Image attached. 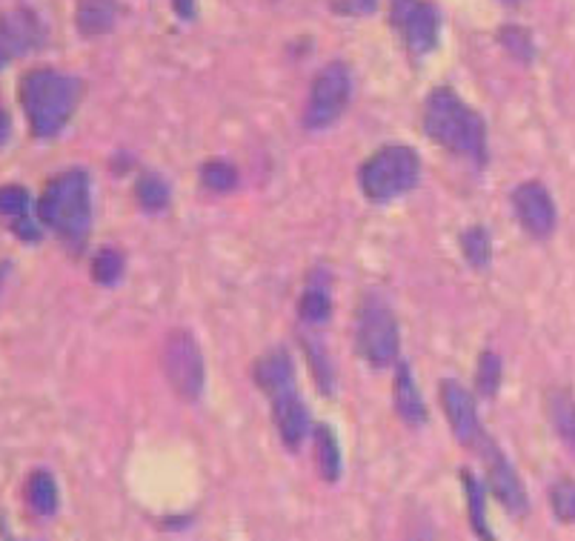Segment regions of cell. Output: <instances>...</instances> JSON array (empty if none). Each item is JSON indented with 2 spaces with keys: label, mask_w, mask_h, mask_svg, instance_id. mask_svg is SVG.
Segmentation results:
<instances>
[{
  "label": "cell",
  "mask_w": 575,
  "mask_h": 541,
  "mask_svg": "<svg viewBox=\"0 0 575 541\" xmlns=\"http://www.w3.org/2000/svg\"><path fill=\"white\" fill-rule=\"evenodd\" d=\"M117 0H78V9H75V23H78V32L83 37H98L106 35L117 23Z\"/></svg>",
  "instance_id": "15"
},
{
  "label": "cell",
  "mask_w": 575,
  "mask_h": 541,
  "mask_svg": "<svg viewBox=\"0 0 575 541\" xmlns=\"http://www.w3.org/2000/svg\"><path fill=\"white\" fill-rule=\"evenodd\" d=\"M501 3H507V7H516V3H521V0H501Z\"/></svg>",
  "instance_id": "35"
},
{
  "label": "cell",
  "mask_w": 575,
  "mask_h": 541,
  "mask_svg": "<svg viewBox=\"0 0 575 541\" xmlns=\"http://www.w3.org/2000/svg\"><path fill=\"white\" fill-rule=\"evenodd\" d=\"M498 381H501V359L496 352H484L475 367V384H478V393L484 398H493L498 390Z\"/></svg>",
  "instance_id": "25"
},
{
  "label": "cell",
  "mask_w": 575,
  "mask_h": 541,
  "mask_svg": "<svg viewBox=\"0 0 575 541\" xmlns=\"http://www.w3.org/2000/svg\"><path fill=\"white\" fill-rule=\"evenodd\" d=\"M3 279H7V267L0 263V284H3Z\"/></svg>",
  "instance_id": "34"
},
{
  "label": "cell",
  "mask_w": 575,
  "mask_h": 541,
  "mask_svg": "<svg viewBox=\"0 0 575 541\" xmlns=\"http://www.w3.org/2000/svg\"><path fill=\"white\" fill-rule=\"evenodd\" d=\"M464 487H466V498H470V516H473V530L481 536L484 541H496L487 527V510H484V484L473 476H464Z\"/></svg>",
  "instance_id": "23"
},
{
  "label": "cell",
  "mask_w": 575,
  "mask_h": 541,
  "mask_svg": "<svg viewBox=\"0 0 575 541\" xmlns=\"http://www.w3.org/2000/svg\"><path fill=\"white\" fill-rule=\"evenodd\" d=\"M421 176L416 149L384 147L361 167V190L372 204H386L409 192Z\"/></svg>",
  "instance_id": "4"
},
{
  "label": "cell",
  "mask_w": 575,
  "mask_h": 541,
  "mask_svg": "<svg viewBox=\"0 0 575 541\" xmlns=\"http://www.w3.org/2000/svg\"><path fill=\"white\" fill-rule=\"evenodd\" d=\"M550 505H553V512L561 521H575V482L573 478H564V482L555 484L553 493H550Z\"/></svg>",
  "instance_id": "27"
},
{
  "label": "cell",
  "mask_w": 575,
  "mask_h": 541,
  "mask_svg": "<svg viewBox=\"0 0 575 541\" xmlns=\"http://www.w3.org/2000/svg\"><path fill=\"white\" fill-rule=\"evenodd\" d=\"M512 210L516 218L521 221V227L532 235V238H550L555 229V204L546 187H541L539 181H527L521 187H516L512 192Z\"/></svg>",
  "instance_id": "11"
},
{
  "label": "cell",
  "mask_w": 575,
  "mask_h": 541,
  "mask_svg": "<svg viewBox=\"0 0 575 541\" xmlns=\"http://www.w3.org/2000/svg\"><path fill=\"white\" fill-rule=\"evenodd\" d=\"M352 95V75L343 64H329L315 75L313 89H309V101H306L304 124L309 129H324L332 121L341 117Z\"/></svg>",
  "instance_id": "5"
},
{
  "label": "cell",
  "mask_w": 575,
  "mask_h": 541,
  "mask_svg": "<svg viewBox=\"0 0 575 541\" xmlns=\"http://www.w3.org/2000/svg\"><path fill=\"white\" fill-rule=\"evenodd\" d=\"M424 129L436 144L450 153L484 164L487 158V129L478 112H473L452 89H436L424 106Z\"/></svg>",
  "instance_id": "2"
},
{
  "label": "cell",
  "mask_w": 575,
  "mask_h": 541,
  "mask_svg": "<svg viewBox=\"0 0 575 541\" xmlns=\"http://www.w3.org/2000/svg\"><path fill=\"white\" fill-rule=\"evenodd\" d=\"M461 249H464L466 261L473 263L475 270H487L493 261V244L484 227H470L461 235Z\"/></svg>",
  "instance_id": "21"
},
{
  "label": "cell",
  "mask_w": 575,
  "mask_h": 541,
  "mask_svg": "<svg viewBox=\"0 0 575 541\" xmlns=\"http://www.w3.org/2000/svg\"><path fill=\"white\" fill-rule=\"evenodd\" d=\"M441 407L447 413L452 432L461 444H475L478 447L484 441V430H481L478 407L475 398L470 395V390H464L459 381H441Z\"/></svg>",
  "instance_id": "12"
},
{
  "label": "cell",
  "mask_w": 575,
  "mask_h": 541,
  "mask_svg": "<svg viewBox=\"0 0 575 541\" xmlns=\"http://www.w3.org/2000/svg\"><path fill=\"white\" fill-rule=\"evenodd\" d=\"M409 541H432V536L427 533V530H421V533H416Z\"/></svg>",
  "instance_id": "33"
},
{
  "label": "cell",
  "mask_w": 575,
  "mask_h": 541,
  "mask_svg": "<svg viewBox=\"0 0 575 541\" xmlns=\"http://www.w3.org/2000/svg\"><path fill=\"white\" fill-rule=\"evenodd\" d=\"M358 350L370 361L372 367H390L398 359L401 336L395 315L390 313L386 304L370 301L361 309V322H358Z\"/></svg>",
  "instance_id": "7"
},
{
  "label": "cell",
  "mask_w": 575,
  "mask_h": 541,
  "mask_svg": "<svg viewBox=\"0 0 575 541\" xmlns=\"http://www.w3.org/2000/svg\"><path fill=\"white\" fill-rule=\"evenodd\" d=\"M501 44L521 60L532 58V37L530 32L521 30V26H504L501 30Z\"/></svg>",
  "instance_id": "29"
},
{
  "label": "cell",
  "mask_w": 575,
  "mask_h": 541,
  "mask_svg": "<svg viewBox=\"0 0 575 541\" xmlns=\"http://www.w3.org/2000/svg\"><path fill=\"white\" fill-rule=\"evenodd\" d=\"M201 178H204L206 187H210V190H215V192H229L235 183H238V172H235V169L224 161L206 164L204 172H201Z\"/></svg>",
  "instance_id": "28"
},
{
  "label": "cell",
  "mask_w": 575,
  "mask_h": 541,
  "mask_svg": "<svg viewBox=\"0 0 575 541\" xmlns=\"http://www.w3.org/2000/svg\"><path fill=\"white\" fill-rule=\"evenodd\" d=\"M89 176L80 169L55 176L37 198V221L64 241H80L89 233Z\"/></svg>",
  "instance_id": "3"
},
{
  "label": "cell",
  "mask_w": 575,
  "mask_h": 541,
  "mask_svg": "<svg viewBox=\"0 0 575 541\" xmlns=\"http://www.w3.org/2000/svg\"><path fill=\"white\" fill-rule=\"evenodd\" d=\"M83 87L58 69H32L21 78L18 98L35 138H55L78 110Z\"/></svg>",
  "instance_id": "1"
},
{
  "label": "cell",
  "mask_w": 575,
  "mask_h": 541,
  "mask_svg": "<svg viewBox=\"0 0 575 541\" xmlns=\"http://www.w3.org/2000/svg\"><path fill=\"white\" fill-rule=\"evenodd\" d=\"M252 375H256L258 387L275 398V395H281V393H290L292 375L295 373H292L290 356H286L284 350H272V352H267L263 359H258Z\"/></svg>",
  "instance_id": "16"
},
{
  "label": "cell",
  "mask_w": 575,
  "mask_h": 541,
  "mask_svg": "<svg viewBox=\"0 0 575 541\" xmlns=\"http://www.w3.org/2000/svg\"><path fill=\"white\" fill-rule=\"evenodd\" d=\"M23 496H26V505L32 507V512L37 516H52L58 510V484L55 478L46 473V470H35L26 484H23Z\"/></svg>",
  "instance_id": "19"
},
{
  "label": "cell",
  "mask_w": 575,
  "mask_h": 541,
  "mask_svg": "<svg viewBox=\"0 0 575 541\" xmlns=\"http://www.w3.org/2000/svg\"><path fill=\"white\" fill-rule=\"evenodd\" d=\"M272 418H275L278 432H281V439L290 450H295L309 432V416H306L304 402L292 390L272 398Z\"/></svg>",
  "instance_id": "14"
},
{
  "label": "cell",
  "mask_w": 575,
  "mask_h": 541,
  "mask_svg": "<svg viewBox=\"0 0 575 541\" xmlns=\"http://www.w3.org/2000/svg\"><path fill=\"white\" fill-rule=\"evenodd\" d=\"M30 210V192L23 190V187H15V183L0 187V221L23 241H35L37 235H41V227L32 221Z\"/></svg>",
  "instance_id": "13"
},
{
  "label": "cell",
  "mask_w": 575,
  "mask_h": 541,
  "mask_svg": "<svg viewBox=\"0 0 575 541\" xmlns=\"http://www.w3.org/2000/svg\"><path fill=\"white\" fill-rule=\"evenodd\" d=\"M46 44V26L37 21L30 9H15L0 15V72L15 58H23L30 52Z\"/></svg>",
  "instance_id": "9"
},
{
  "label": "cell",
  "mask_w": 575,
  "mask_h": 541,
  "mask_svg": "<svg viewBox=\"0 0 575 541\" xmlns=\"http://www.w3.org/2000/svg\"><path fill=\"white\" fill-rule=\"evenodd\" d=\"M12 138V117L7 115V112L0 110V147L7 144V140Z\"/></svg>",
  "instance_id": "30"
},
{
  "label": "cell",
  "mask_w": 575,
  "mask_h": 541,
  "mask_svg": "<svg viewBox=\"0 0 575 541\" xmlns=\"http://www.w3.org/2000/svg\"><path fill=\"white\" fill-rule=\"evenodd\" d=\"M135 195H138L140 206L149 210V213H160L164 206L169 204V187L164 183V178L158 176H144L135 187Z\"/></svg>",
  "instance_id": "24"
},
{
  "label": "cell",
  "mask_w": 575,
  "mask_h": 541,
  "mask_svg": "<svg viewBox=\"0 0 575 541\" xmlns=\"http://www.w3.org/2000/svg\"><path fill=\"white\" fill-rule=\"evenodd\" d=\"M172 3H176V12L181 18L195 15V0H172Z\"/></svg>",
  "instance_id": "31"
},
{
  "label": "cell",
  "mask_w": 575,
  "mask_h": 541,
  "mask_svg": "<svg viewBox=\"0 0 575 541\" xmlns=\"http://www.w3.org/2000/svg\"><path fill=\"white\" fill-rule=\"evenodd\" d=\"M350 7L356 9V12H372V9H375V0H350Z\"/></svg>",
  "instance_id": "32"
},
{
  "label": "cell",
  "mask_w": 575,
  "mask_h": 541,
  "mask_svg": "<svg viewBox=\"0 0 575 541\" xmlns=\"http://www.w3.org/2000/svg\"><path fill=\"white\" fill-rule=\"evenodd\" d=\"M329 309H332V301H329L327 286H306L304 298H301V318L309 324H324L329 318Z\"/></svg>",
  "instance_id": "22"
},
{
  "label": "cell",
  "mask_w": 575,
  "mask_h": 541,
  "mask_svg": "<svg viewBox=\"0 0 575 541\" xmlns=\"http://www.w3.org/2000/svg\"><path fill=\"white\" fill-rule=\"evenodd\" d=\"M393 26L398 30L407 49L424 55V52L436 49L441 18H438V9L427 3V0H395Z\"/></svg>",
  "instance_id": "8"
},
{
  "label": "cell",
  "mask_w": 575,
  "mask_h": 541,
  "mask_svg": "<svg viewBox=\"0 0 575 541\" xmlns=\"http://www.w3.org/2000/svg\"><path fill=\"white\" fill-rule=\"evenodd\" d=\"M315 461H318L324 482H338V476H341V450H338V439L327 425L315 427Z\"/></svg>",
  "instance_id": "20"
},
{
  "label": "cell",
  "mask_w": 575,
  "mask_h": 541,
  "mask_svg": "<svg viewBox=\"0 0 575 541\" xmlns=\"http://www.w3.org/2000/svg\"><path fill=\"white\" fill-rule=\"evenodd\" d=\"M478 447H484L481 455H484V464H487L489 487H493V493L498 496V501H501L512 516H527V510H530V498H527L525 484H521V478H518L510 459H507V455H504L489 439L481 441Z\"/></svg>",
  "instance_id": "10"
},
{
  "label": "cell",
  "mask_w": 575,
  "mask_h": 541,
  "mask_svg": "<svg viewBox=\"0 0 575 541\" xmlns=\"http://www.w3.org/2000/svg\"><path fill=\"white\" fill-rule=\"evenodd\" d=\"M92 275H95L98 284H115V281L124 275V258H121V252H115V249L98 252L95 261H92Z\"/></svg>",
  "instance_id": "26"
},
{
  "label": "cell",
  "mask_w": 575,
  "mask_h": 541,
  "mask_svg": "<svg viewBox=\"0 0 575 541\" xmlns=\"http://www.w3.org/2000/svg\"><path fill=\"white\" fill-rule=\"evenodd\" d=\"M393 402L398 416L413 427H421L427 421V407H424V398L418 393L416 381L409 367H398V375H395V387H393Z\"/></svg>",
  "instance_id": "17"
},
{
  "label": "cell",
  "mask_w": 575,
  "mask_h": 541,
  "mask_svg": "<svg viewBox=\"0 0 575 541\" xmlns=\"http://www.w3.org/2000/svg\"><path fill=\"white\" fill-rule=\"evenodd\" d=\"M546 413L553 421L559 439L575 455V398L570 390H550L546 393Z\"/></svg>",
  "instance_id": "18"
},
{
  "label": "cell",
  "mask_w": 575,
  "mask_h": 541,
  "mask_svg": "<svg viewBox=\"0 0 575 541\" xmlns=\"http://www.w3.org/2000/svg\"><path fill=\"white\" fill-rule=\"evenodd\" d=\"M160 359H164V373H167L172 390L187 402H195L204 390V356H201L195 338L183 329L169 333Z\"/></svg>",
  "instance_id": "6"
}]
</instances>
